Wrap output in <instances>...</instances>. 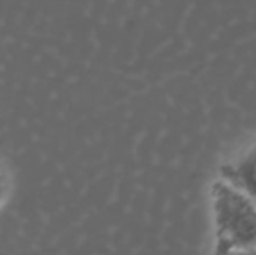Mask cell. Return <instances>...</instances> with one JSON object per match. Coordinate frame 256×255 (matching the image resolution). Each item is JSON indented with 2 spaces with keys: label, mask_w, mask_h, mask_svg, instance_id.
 Listing matches in <instances>:
<instances>
[{
  "label": "cell",
  "mask_w": 256,
  "mask_h": 255,
  "mask_svg": "<svg viewBox=\"0 0 256 255\" xmlns=\"http://www.w3.org/2000/svg\"><path fill=\"white\" fill-rule=\"evenodd\" d=\"M222 178L256 199V143L222 168Z\"/></svg>",
  "instance_id": "cell-2"
},
{
  "label": "cell",
  "mask_w": 256,
  "mask_h": 255,
  "mask_svg": "<svg viewBox=\"0 0 256 255\" xmlns=\"http://www.w3.org/2000/svg\"><path fill=\"white\" fill-rule=\"evenodd\" d=\"M12 191V185H10V177L2 166H0V210L4 208V204L7 203Z\"/></svg>",
  "instance_id": "cell-3"
},
{
  "label": "cell",
  "mask_w": 256,
  "mask_h": 255,
  "mask_svg": "<svg viewBox=\"0 0 256 255\" xmlns=\"http://www.w3.org/2000/svg\"><path fill=\"white\" fill-rule=\"evenodd\" d=\"M209 197L214 253L256 252V199L223 178L212 182Z\"/></svg>",
  "instance_id": "cell-1"
}]
</instances>
